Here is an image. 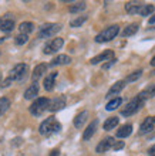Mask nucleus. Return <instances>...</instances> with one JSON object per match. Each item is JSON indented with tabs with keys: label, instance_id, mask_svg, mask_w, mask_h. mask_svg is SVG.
<instances>
[{
	"label": "nucleus",
	"instance_id": "1",
	"mask_svg": "<svg viewBox=\"0 0 155 156\" xmlns=\"http://www.w3.org/2000/svg\"><path fill=\"white\" fill-rule=\"evenodd\" d=\"M60 129H61V123L58 122L54 116H50V118H47L46 121L41 122L40 128H39V132H40L41 135L49 136V135H53V133L60 132Z\"/></svg>",
	"mask_w": 155,
	"mask_h": 156
},
{
	"label": "nucleus",
	"instance_id": "2",
	"mask_svg": "<svg viewBox=\"0 0 155 156\" xmlns=\"http://www.w3.org/2000/svg\"><path fill=\"white\" fill-rule=\"evenodd\" d=\"M61 30V26L57 24V23H47V24H43L39 29V33H37V37L39 38H50L56 36Z\"/></svg>",
	"mask_w": 155,
	"mask_h": 156
},
{
	"label": "nucleus",
	"instance_id": "3",
	"mask_svg": "<svg viewBox=\"0 0 155 156\" xmlns=\"http://www.w3.org/2000/svg\"><path fill=\"white\" fill-rule=\"evenodd\" d=\"M144 102H145V101H144V99H141L138 95H137L135 98H132L130 102L127 104L125 108H123V109H121V115H123V116H131V115H134L135 112H138L139 109L142 108Z\"/></svg>",
	"mask_w": 155,
	"mask_h": 156
},
{
	"label": "nucleus",
	"instance_id": "4",
	"mask_svg": "<svg viewBox=\"0 0 155 156\" xmlns=\"http://www.w3.org/2000/svg\"><path fill=\"white\" fill-rule=\"evenodd\" d=\"M120 33V27L117 24L115 26H110L107 27L105 30H102L100 34L95 36V43H107V41H111L113 38H115V36Z\"/></svg>",
	"mask_w": 155,
	"mask_h": 156
},
{
	"label": "nucleus",
	"instance_id": "5",
	"mask_svg": "<svg viewBox=\"0 0 155 156\" xmlns=\"http://www.w3.org/2000/svg\"><path fill=\"white\" fill-rule=\"evenodd\" d=\"M27 70H29V67L27 64L24 62H20V64H16L14 68L10 71V78H12L13 81H24L26 77H27Z\"/></svg>",
	"mask_w": 155,
	"mask_h": 156
},
{
	"label": "nucleus",
	"instance_id": "6",
	"mask_svg": "<svg viewBox=\"0 0 155 156\" xmlns=\"http://www.w3.org/2000/svg\"><path fill=\"white\" fill-rule=\"evenodd\" d=\"M49 105H50V99L47 98H37L34 102L31 104V107H30V112H31V115H41L44 111L49 109Z\"/></svg>",
	"mask_w": 155,
	"mask_h": 156
},
{
	"label": "nucleus",
	"instance_id": "7",
	"mask_svg": "<svg viewBox=\"0 0 155 156\" xmlns=\"http://www.w3.org/2000/svg\"><path fill=\"white\" fill-rule=\"evenodd\" d=\"M63 44H64V40H63V38H60V37L53 38V40L49 41V43L44 45L43 53L44 54H53V53H56V51H58V50L61 48Z\"/></svg>",
	"mask_w": 155,
	"mask_h": 156
},
{
	"label": "nucleus",
	"instance_id": "8",
	"mask_svg": "<svg viewBox=\"0 0 155 156\" xmlns=\"http://www.w3.org/2000/svg\"><path fill=\"white\" fill-rule=\"evenodd\" d=\"M13 29H14V17L10 13L2 16V19H0V30L4 31V33H10Z\"/></svg>",
	"mask_w": 155,
	"mask_h": 156
},
{
	"label": "nucleus",
	"instance_id": "9",
	"mask_svg": "<svg viewBox=\"0 0 155 156\" xmlns=\"http://www.w3.org/2000/svg\"><path fill=\"white\" fill-rule=\"evenodd\" d=\"M65 107V97L64 95H58L56 98H53L50 101V105H49V111L51 112H57L60 109Z\"/></svg>",
	"mask_w": 155,
	"mask_h": 156
},
{
	"label": "nucleus",
	"instance_id": "10",
	"mask_svg": "<svg viewBox=\"0 0 155 156\" xmlns=\"http://www.w3.org/2000/svg\"><path fill=\"white\" fill-rule=\"evenodd\" d=\"M154 128H155L154 116H147V118L142 121L141 126H139V135H145L148 132H151Z\"/></svg>",
	"mask_w": 155,
	"mask_h": 156
},
{
	"label": "nucleus",
	"instance_id": "11",
	"mask_svg": "<svg viewBox=\"0 0 155 156\" xmlns=\"http://www.w3.org/2000/svg\"><path fill=\"white\" fill-rule=\"evenodd\" d=\"M114 144H115L114 138H111V136H108V138H104V139H102L101 142H100V144L97 145V148H95V151H97V153L107 152L108 149H113Z\"/></svg>",
	"mask_w": 155,
	"mask_h": 156
},
{
	"label": "nucleus",
	"instance_id": "12",
	"mask_svg": "<svg viewBox=\"0 0 155 156\" xmlns=\"http://www.w3.org/2000/svg\"><path fill=\"white\" fill-rule=\"evenodd\" d=\"M111 60H114V53H113L111 50H107L104 53L93 57L90 60V62L91 64H98V62H101V61H111Z\"/></svg>",
	"mask_w": 155,
	"mask_h": 156
},
{
	"label": "nucleus",
	"instance_id": "13",
	"mask_svg": "<svg viewBox=\"0 0 155 156\" xmlns=\"http://www.w3.org/2000/svg\"><path fill=\"white\" fill-rule=\"evenodd\" d=\"M124 87H125V81H118L115 82L114 85L111 87L110 90H108V92H107V98H113V97H115V95H118L121 91L124 90Z\"/></svg>",
	"mask_w": 155,
	"mask_h": 156
},
{
	"label": "nucleus",
	"instance_id": "14",
	"mask_svg": "<svg viewBox=\"0 0 155 156\" xmlns=\"http://www.w3.org/2000/svg\"><path fill=\"white\" fill-rule=\"evenodd\" d=\"M97 125H98V121L94 119L93 122L88 125V126L84 129V133H83V140H90L93 138V135L95 133V129H97Z\"/></svg>",
	"mask_w": 155,
	"mask_h": 156
},
{
	"label": "nucleus",
	"instance_id": "15",
	"mask_svg": "<svg viewBox=\"0 0 155 156\" xmlns=\"http://www.w3.org/2000/svg\"><path fill=\"white\" fill-rule=\"evenodd\" d=\"M44 73H47V64H39V66L33 70V74H31V80L33 82H37L39 80H40L43 75H44Z\"/></svg>",
	"mask_w": 155,
	"mask_h": 156
},
{
	"label": "nucleus",
	"instance_id": "16",
	"mask_svg": "<svg viewBox=\"0 0 155 156\" xmlns=\"http://www.w3.org/2000/svg\"><path fill=\"white\" fill-rule=\"evenodd\" d=\"M142 6L144 4L139 3V2H128V3H125V10L130 14H137V13L141 12Z\"/></svg>",
	"mask_w": 155,
	"mask_h": 156
},
{
	"label": "nucleus",
	"instance_id": "17",
	"mask_svg": "<svg viewBox=\"0 0 155 156\" xmlns=\"http://www.w3.org/2000/svg\"><path fill=\"white\" fill-rule=\"evenodd\" d=\"M87 118H88V111H83V112H80L76 118H74V126L76 128H83L84 126V123H86V121H87Z\"/></svg>",
	"mask_w": 155,
	"mask_h": 156
},
{
	"label": "nucleus",
	"instance_id": "18",
	"mask_svg": "<svg viewBox=\"0 0 155 156\" xmlns=\"http://www.w3.org/2000/svg\"><path fill=\"white\" fill-rule=\"evenodd\" d=\"M56 78H57V73H51L44 78V88L46 91H53L54 84H56Z\"/></svg>",
	"mask_w": 155,
	"mask_h": 156
},
{
	"label": "nucleus",
	"instance_id": "19",
	"mask_svg": "<svg viewBox=\"0 0 155 156\" xmlns=\"http://www.w3.org/2000/svg\"><path fill=\"white\" fill-rule=\"evenodd\" d=\"M138 97L141 99H148V98H152V97H155V84H151L149 87H147L144 91H141L138 94Z\"/></svg>",
	"mask_w": 155,
	"mask_h": 156
},
{
	"label": "nucleus",
	"instance_id": "20",
	"mask_svg": "<svg viewBox=\"0 0 155 156\" xmlns=\"http://www.w3.org/2000/svg\"><path fill=\"white\" fill-rule=\"evenodd\" d=\"M70 62H71V58H70L68 55L60 54V55H57L54 60H51L50 66H64V64H70Z\"/></svg>",
	"mask_w": 155,
	"mask_h": 156
},
{
	"label": "nucleus",
	"instance_id": "21",
	"mask_svg": "<svg viewBox=\"0 0 155 156\" xmlns=\"http://www.w3.org/2000/svg\"><path fill=\"white\" fill-rule=\"evenodd\" d=\"M39 94V84L37 82H33V85L29 87L24 92V99H33L36 98V95Z\"/></svg>",
	"mask_w": 155,
	"mask_h": 156
},
{
	"label": "nucleus",
	"instance_id": "22",
	"mask_svg": "<svg viewBox=\"0 0 155 156\" xmlns=\"http://www.w3.org/2000/svg\"><path fill=\"white\" fill-rule=\"evenodd\" d=\"M131 132H132V125L125 123L117 131V138H127V136L131 135Z\"/></svg>",
	"mask_w": 155,
	"mask_h": 156
},
{
	"label": "nucleus",
	"instance_id": "23",
	"mask_svg": "<svg viewBox=\"0 0 155 156\" xmlns=\"http://www.w3.org/2000/svg\"><path fill=\"white\" fill-rule=\"evenodd\" d=\"M138 29H139V26L137 24V23H132V24L127 26L125 29H124L123 36H124V37H130V36H134V34L138 31Z\"/></svg>",
	"mask_w": 155,
	"mask_h": 156
},
{
	"label": "nucleus",
	"instance_id": "24",
	"mask_svg": "<svg viewBox=\"0 0 155 156\" xmlns=\"http://www.w3.org/2000/svg\"><path fill=\"white\" fill-rule=\"evenodd\" d=\"M86 3L84 2H77V3H74L70 6V13H73V14H77V13H81L86 10Z\"/></svg>",
	"mask_w": 155,
	"mask_h": 156
},
{
	"label": "nucleus",
	"instance_id": "25",
	"mask_svg": "<svg viewBox=\"0 0 155 156\" xmlns=\"http://www.w3.org/2000/svg\"><path fill=\"white\" fill-rule=\"evenodd\" d=\"M33 30H34V24L30 23V21H24V23H21V24L19 26L20 34H29V33H31Z\"/></svg>",
	"mask_w": 155,
	"mask_h": 156
},
{
	"label": "nucleus",
	"instance_id": "26",
	"mask_svg": "<svg viewBox=\"0 0 155 156\" xmlns=\"http://www.w3.org/2000/svg\"><path fill=\"white\" fill-rule=\"evenodd\" d=\"M117 125H118V118H117V116H111V118H108L105 122H104V129H105V131H111V129H114Z\"/></svg>",
	"mask_w": 155,
	"mask_h": 156
},
{
	"label": "nucleus",
	"instance_id": "27",
	"mask_svg": "<svg viewBox=\"0 0 155 156\" xmlns=\"http://www.w3.org/2000/svg\"><path fill=\"white\" fill-rule=\"evenodd\" d=\"M121 102H123V99L120 98V97H117V98L111 99L110 102L107 104L105 109H107V111H114V109H117V108H118L120 105H121Z\"/></svg>",
	"mask_w": 155,
	"mask_h": 156
},
{
	"label": "nucleus",
	"instance_id": "28",
	"mask_svg": "<svg viewBox=\"0 0 155 156\" xmlns=\"http://www.w3.org/2000/svg\"><path fill=\"white\" fill-rule=\"evenodd\" d=\"M9 107H10V101H9L7 98H4V97L3 98H0V116L7 111Z\"/></svg>",
	"mask_w": 155,
	"mask_h": 156
},
{
	"label": "nucleus",
	"instance_id": "29",
	"mask_svg": "<svg viewBox=\"0 0 155 156\" xmlns=\"http://www.w3.org/2000/svg\"><path fill=\"white\" fill-rule=\"evenodd\" d=\"M152 12H154V4H144L139 14L141 16H149V14H152Z\"/></svg>",
	"mask_w": 155,
	"mask_h": 156
},
{
	"label": "nucleus",
	"instance_id": "30",
	"mask_svg": "<svg viewBox=\"0 0 155 156\" xmlns=\"http://www.w3.org/2000/svg\"><path fill=\"white\" fill-rule=\"evenodd\" d=\"M142 75V70H137V71H134L132 74H130L128 77L125 78V82H134V81H137L139 77Z\"/></svg>",
	"mask_w": 155,
	"mask_h": 156
},
{
	"label": "nucleus",
	"instance_id": "31",
	"mask_svg": "<svg viewBox=\"0 0 155 156\" xmlns=\"http://www.w3.org/2000/svg\"><path fill=\"white\" fill-rule=\"evenodd\" d=\"M87 20V16H80L77 19H74V20L70 21V26L71 27H80L81 24H84V21Z\"/></svg>",
	"mask_w": 155,
	"mask_h": 156
},
{
	"label": "nucleus",
	"instance_id": "32",
	"mask_svg": "<svg viewBox=\"0 0 155 156\" xmlns=\"http://www.w3.org/2000/svg\"><path fill=\"white\" fill-rule=\"evenodd\" d=\"M27 40H29V36H27V34H19V36L14 38V43H16L17 45H23L27 43Z\"/></svg>",
	"mask_w": 155,
	"mask_h": 156
},
{
	"label": "nucleus",
	"instance_id": "33",
	"mask_svg": "<svg viewBox=\"0 0 155 156\" xmlns=\"http://www.w3.org/2000/svg\"><path fill=\"white\" fill-rule=\"evenodd\" d=\"M124 148V142L123 140H115L114 146H113V151H120V149Z\"/></svg>",
	"mask_w": 155,
	"mask_h": 156
},
{
	"label": "nucleus",
	"instance_id": "34",
	"mask_svg": "<svg viewBox=\"0 0 155 156\" xmlns=\"http://www.w3.org/2000/svg\"><path fill=\"white\" fill-rule=\"evenodd\" d=\"M115 61H117V60H111V61H108V62H105V64H104V66H102V68H104V70H107V68H110L111 66H113V64H115Z\"/></svg>",
	"mask_w": 155,
	"mask_h": 156
},
{
	"label": "nucleus",
	"instance_id": "35",
	"mask_svg": "<svg viewBox=\"0 0 155 156\" xmlns=\"http://www.w3.org/2000/svg\"><path fill=\"white\" fill-rule=\"evenodd\" d=\"M12 81H13V80H12V78H10V77H9L7 80H6V81H4L3 84H2V87H9V85H10V82H12Z\"/></svg>",
	"mask_w": 155,
	"mask_h": 156
},
{
	"label": "nucleus",
	"instance_id": "36",
	"mask_svg": "<svg viewBox=\"0 0 155 156\" xmlns=\"http://www.w3.org/2000/svg\"><path fill=\"white\" fill-rule=\"evenodd\" d=\"M148 153H149V156H155V145L148 149Z\"/></svg>",
	"mask_w": 155,
	"mask_h": 156
},
{
	"label": "nucleus",
	"instance_id": "37",
	"mask_svg": "<svg viewBox=\"0 0 155 156\" xmlns=\"http://www.w3.org/2000/svg\"><path fill=\"white\" fill-rule=\"evenodd\" d=\"M50 156H60V152H58L57 149H54V151H51V153H50Z\"/></svg>",
	"mask_w": 155,
	"mask_h": 156
},
{
	"label": "nucleus",
	"instance_id": "38",
	"mask_svg": "<svg viewBox=\"0 0 155 156\" xmlns=\"http://www.w3.org/2000/svg\"><path fill=\"white\" fill-rule=\"evenodd\" d=\"M155 23V16H152L151 19H149V24H154Z\"/></svg>",
	"mask_w": 155,
	"mask_h": 156
},
{
	"label": "nucleus",
	"instance_id": "39",
	"mask_svg": "<svg viewBox=\"0 0 155 156\" xmlns=\"http://www.w3.org/2000/svg\"><path fill=\"white\" fill-rule=\"evenodd\" d=\"M151 66H152V67H155V55L152 57V60H151Z\"/></svg>",
	"mask_w": 155,
	"mask_h": 156
},
{
	"label": "nucleus",
	"instance_id": "40",
	"mask_svg": "<svg viewBox=\"0 0 155 156\" xmlns=\"http://www.w3.org/2000/svg\"><path fill=\"white\" fill-rule=\"evenodd\" d=\"M154 121H155V116H154Z\"/></svg>",
	"mask_w": 155,
	"mask_h": 156
}]
</instances>
